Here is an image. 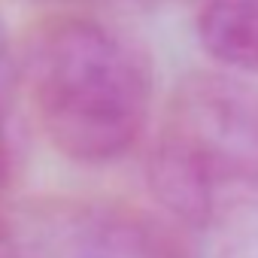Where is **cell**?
I'll return each instance as SVG.
<instances>
[{"instance_id": "5b68a950", "label": "cell", "mask_w": 258, "mask_h": 258, "mask_svg": "<svg viewBox=\"0 0 258 258\" xmlns=\"http://www.w3.org/2000/svg\"><path fill=\"white\" fill-rule=\"evenodd\" d=\"M7 176H10V158H7V137H4V124H0V210H4Z\"/></svg>"}, {"instance_id": "7a4b0ae2", "label": "cell", "mask_w": 258, "mask_h": 258, "mask_svg": "<svg viewBox=\"0 0 258 258\" xmlns=\"http://www.w3.org/2000/svg\"><path fill=\"white\" fill-rule=\"evenodd\" d=\"M149 182L164 210L191 225L255 195L258 91L231 76H188L161 121Z\"/></svg>"}, {"instance_id": "277c9868", "label": "cell", "mask_w": 258, "mask_h": 258, "mask_svg": "<svg viewBox=\"0 0 258 258\" xmlns=\"http://www.w3.org/2000/svg\"><path fill=\"white\" fill-rule=\"evenodd\" d=\"M198 37L225 67L258 73V0H207L198 16Z\"/></svg>"}, {"instance_id": "6da1fadb", "label": "cell", "mask_w": 258, "mask_h": 258, "mask_svg": "<svg viewBox=\"0 0 258 258\" xmlns=\"http://www.w3.org/2000/svg\"><path fill=\"white\" fill-rule=\"evenodd\" d=\"M28 91L49 143L79 164H109L143 134L152 73L143 52L91 19L37 31L25 58Z\"/></svg>"}, {"instance_id": "3957f363", "label": "cell", "mask_w": 258, "mask_h": 258, "mask_svg": "<svg viewBox=\"0 0 258 258\" xmlns=\"http://www.w3.org/2000/svg\"><path fill=\"white\" fill-rule=\"evenodd\" d=\"M0 258H191V252L155 216L55 201L0 222Z\"/></svg>"}]
</instances>
